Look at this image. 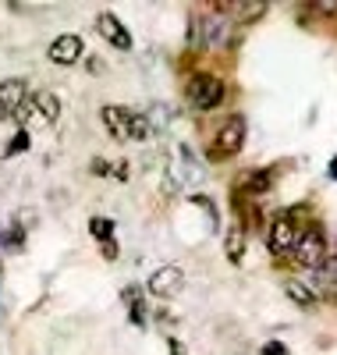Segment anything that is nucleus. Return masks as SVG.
Returning <instances> with one entry per match:
<instances>
[{"label":"nucleus","mask_w":337,"mask_h":355,"mask_svg":"<svg viewBox=\"0 0 337 355\" xmlns=\"http://www.w3.org/2000/svg\"><path fill=\"white\" fill-rule=\"evenodd\" d=\"M185 93H189L192 107L213 110V107H221V100H224V82L217 75H192L189 85H185Z\"/></svg>","instance_id":"f257e3e1"},{"label":"nucleus","mask_w":337,"mask_h":355,"mask_svg":"<svg viewBox=\"0 0 337 355\" xmlns=\"http://www.w3.org/2000/svg\"><path fill=\"white\" fill-rule=\"evenodd\" d=\"M291 256H295L298 266H305V270H316V266L327 259V234H323L320 227L302 231V239H298V245L291 249Z\"/></svg>","instance_id":"f03ea898"},{"label":"nucleus","mask_w":337,"mask_h":355,"mask_svg":"<svg viewBox=\"0 0 337 355\" xmlns=\"http://www.w3.org/2000/svg\"><path fill=\"white\" fill-rule=\"evenodd\" d=\"M213 142H217V146L209 150V157H213V160L234 157V153L241 150V146H245V117H241V114H234L231 121L217 132V139H213Z\"/></svg>","instance_id":"7ed1b4c3"},{"label":"nucleus","mask_w":337,"mask_h":355,"mask_svg":"<svg viewBox=\"0 0 337 355\" xmlns=\"http://www.w3.org/2000/svg\"><path fill=\"white\" fill-rule=\"evenodd\" d=\"M185 288V270H181V266H160L157 274L149 277V284H146V291L149 295H157V299H174V295Z\"/></svg>","instance_id":"20e7f679"},{"label":"nucleus","mask_w":337,"mask_h":355,"mask_svg":"<svg viewBox=\"0 0 337 355\" xmlns=\"http://www.w3.org/2000/svg\"><path fill=\"white\" fill-rule=\"evenodd\" d=\"M298 239H302V227H298L295 217H277V220L270 224V249L277 252V256L291 252L298 245Z\"/></svg>","instance_id":"39448f33"},{"label":"nucleus","mask_w":337,"mask_h":355,"mask_svg":"<svg viewBox=\"0 0 337 355\" xmlns=\"http://www.w3.org/2000/svg\"><path fill=\"white\" fill-rule=\"evenodd\" d=\"M96 33L110 46H117V50H132V33L125 28V21H121L117 15H110V11H100L96 15Z\"/></svg>","instance_id":"423d86ee"},{"label":"nucleus","mask_w":337,"mask_h":355,"mask_svg":"<svg viewBox=\"0 0 337 355\" xmlns=\"http://www.w3.org/2000/svg\"><path fill=\"white\" fill-rule=\"evenodd\" d=\"M50 61L53 64H60V68H68V64H75L78 57H85V43H82V36H75V33H64V36H57L53 43H50Z\"/></svg>","instance_id":"0eeeda50"},{"label":"nucleus","mask_w":337,"mask_h":355,"mask_svg":"<svg viewBox=\"0 0 337 355\" xmlns=\"http://www.w3.org/2000/svg\"><path fill=\"white\" fill-rule=\"evenodd\" d=\"M28 100V82L25 78H4L0 82V114L15 117V110Z\"/></svg>","instance_id":"6e6552de"},{"label":"nucleus","mask_w":337,"mask_h":355,"mask_svg":"<svg viewBox=\"0 0 337 355\" xmlns=\"http://www.w3.org/2000/svg\"><path fill=\"white\" fill-rule=\"evenodd\" d=\"M132 114H135V110H128V107H117V103H107V107L100 110L103 125H107V132H110L114 139H128V125H132Z\"/></svg>","instance_id":"1a4fd4ad"},{"label":"nucleus","mask_w":337,"mask_h":355,"mask_svg":"<svg viewBox=\"0 0 337 355\" xmlns=\"http://www.w3.org/2000/svg\"><path fill=\"white\" fill-rule=\"evenodd\" d=\"M313 295H337V256H327L316 270H313Z\"/></svg>","instance_id":"9d476101"},{"label":"nucleus","mask_w":337,"mask_h":355,"mask_svg":"<svg viewBox=\"0 0 337 355\" xmlns=\"http://www.w3.org/2000/svg\"><path fill=\"white\" fill-rule=\"evenodd\" d=\"M33 110L50 125V121H57V117H60V100L50 93V89H40V93L33 96Z\"/></svg>","instance_id":"9b49d317"},{"label":"nucleus","mask_w":337,"mask_h":355,"mask_svg":"<svg viewBox=\"0 0 337 355\" xmlns=\"http://www.w3.org/2000/svg\"><path fill=\"white\" fill-rule=\"evenodd\" d=\"M284 295L295 302V306H302V309H309L313 302H316V295H313V288L305 284V281H298V277H288L284 281Z\"/></svg>","instance_id":"f8f14e48"},{"label":"nucleus","mask_w":337,"mask_h":355,"mask_svg":"<svg viewBox=\"0 0 337 355\" xmlns=\"http://www.w3.org/2000/svg\"><path fill=\"white\" fill-rule=\"evenodd\" d=\"M121 299L128 302V309H132V323H135V327H146V320H149V309H146V299H142V291H139V288H125V291H121Z\"/></svg>","instance_id":"ddd939ff"},{"label":"nucleus","mask_w":337,"mask_h":355,"mask_svg":"<svg viewBox=\"0 0 337 355\" xmlns=\"http://www.w3.org/2000/svg\"><path fill=\"white\" fill-rule=\"evenodd\" d=\"M224 252H227L231 263H241V259H245V227H241V224H234V227L224 234Z\"/></svg>","instance_id":"4468645a"},{"label":"nucleus","mask_w":337,"mask_h":355,"mask_svg":"<svg viewBox=\"0 0 337 355\" xmlns=\"http://www.w3.org/2000/svg\"><path fill=\"white\" fill-rule=\"evenodd\" d=\"M273 185V178H270V171H245V178H241V192H252V196H259V192H266Z\"/></svg>","instance_id":"2eb2a0df"},{"label":"nucleus","mask_w":337,"mask_h":355,"mask_svg":"<svg viewBox=\"0 0 337 355\" xmlns=\"http://www.w3.org/2000/svg\"><path fill=\"white\" fill-rule=\"evenodd\" d=\"M142 117H146L149 132H164V128L171 125V110H167L164 103H153V107H149V114H142Z\"/></svg>","instance_id":"dca6fc26"},{"label":"nucleus","mask_w":337,"mask_h":355,"mask_svg":"<svg viewBox=\"0 0 337 355\" xmlns=\"http://www.w3.org/2000/svg\"><path fill=\"white\" fill-rule=\"evenodd\" d=\"M89 234L100 239V242H110L114 239V220L110 217H93V220H89Z\"/></svg>","instance_id":"f3484780"},{"label":"nucleus","mask_w":337,"mask_h":355,"mask_svg":"<svg viewBox=\"0 0 337 355\" xmlns=\"http://www.w3.org/2000/svg\"><path fill=\"white\" fill-rule=\"evenodd\" d=\"M128 139H135V142H146V139H153V132H149V125H146V117H142V114H132Z\"/></svg>","instance_id":"a211bd4d"},{"label":"nucleus","mask_w":337,"mask_h":355,"mask_svg":"<svg viewBox=\"0 0 337 355\" xmlns=\"http://www.w3.org/2000/svg\"><path fill=\"white\" fill-rule=\"evenodd\" d=\"M224 11H238L241 15V21H256V18H263L266 15V4H249V8H224Z\"/></svg>","instance_id":"6ab92c4d"},{"label":"nucleus","mask_w":337,"mask_h":355,"mask_svg":"<svg viewBox=\"0 0 337 355\" xmlns=\"http://www.w3.org/2000/svg\"><path fill=\"white\" fill-rule=\"evenodd\" d=\"M25 150H28V132H25V128H18V132H15V139H11V146L4 150V157H15V153H25Z\"/></svg>","instance_id":"aec40b11"},{"label":"nucleus","mask_w":337,"mask_h":355,"mask_svg":"<svg viewBox=\"0 0 337 355\" xmlns=\"http://www.w3.org/2000/svg\"><path fill=\"white\" fill-rule=\"evenodd\" d=\"M21 242H25V227L15 224V227L4 234V245H8V249H21Z\"/></svg>","instance_id":"412c9836"},{"label":"nucleus","mask_w":337,"mask_h":355,"mask_svg":"<svg viewBox=\"0 0 337 355\" xmlns=\"http://www.w3.org/2000/svg\"><path fill=\"white\" fill-rule=\"evenodd\" d=\"M89 171H93V174H96V178H107V174H110V164H107V160H103V157H96V160H93V164H89Z\"/></svg>","instance_id":"4be33fe9"},{"label":"nucleus","mask_w":337,"mask_h":355,"mask_svg":"<svg viewBox=\"0 0 337 355\" xmlns=\"http://www.w3.org/2000/svg\"><path fill=\"white\" fill-rule=\"evenodd\" d=\"M100 252H103V259H117V242L110 239V242H100Z\"/></svg>","instance_id":"5701e85b"},{"label":"nucleus","mask_w":337,"mask_h":355,"mask_svg":"<svg viewBox=\"0 0 337 355\" xmlns=\"http://www.w3.org/2000/svg\"><path fill=\"white\" fill-rule=\"evenodd\" d=\"M263 355H288V348L281 341H270V345H263Z\"/></svg>","instance_id":"b1692460"},{"label":"nucleus","mask_w":337,"mask_h":355,"mask_svg":"<svg viewBox=\"0 0 337 355\" xmlns=\"http://www.w3.org/2000/svg\"><path fill=\"white\" fill-rule=\"evenodd\" d=\"M110 174H117L121 182H128V160H121L117 167H110Z\"/></svg>","instance_id":"393cba45"},{"label":"nucleus","mask_w":337,"mask_h":355,"mask_svg":"<svg viewBox=\"0 0 337 355\" xmlns=\"http://www.w3.org/2000/svg\"><path fill=\"white\" fill-rule=\"evenodd\" d=\"M167 348H171V355H185V345H181V341H174V338L167 341Z\"/></svg>","instance_id":"a878e982"},{"label":"nucleus","mask_w":337,"mask_h":355,"mask_svg":"<svg viewBox=\"0 0 337 355\" xmlns=\"http://www.w3.org/2000/svg\"><path fill=\"white\" fill-rule=\"evenodd\" d=\"M89 71H93V75H100V71H103V64L96 61V57H93V53H89Z\"/></svg>","instance_id":"bb28decb"},{"label":"nucleus","mask_w":337,"mask_h":355,"mask_svg":"<svg viewBox=\"0 0 337 355\" xmlns=\"http://www.w3.org/2000/svg\"><path fill=\"white\" fill-rule=\"evenodd\" d=\"M330 178H334V182H337V157L330 160Z\"/></svg>","instance_id":"cd10ccee"}]
</instances>
